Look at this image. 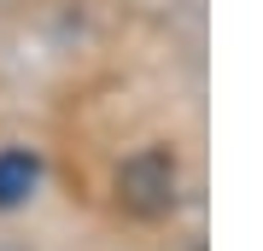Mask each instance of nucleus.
I'll list each match as a JSON object with an SVG mask.
<instances>
[{"label": "nucleus", "instance_id": "obj_1", "mask_svg": "<svg viewBox=\"0 0 263 251\" xmlns=\"http://www.w3.org/2000/svg\"><path fill=\"white\" fill-rule=\"evenodd\" d=\"M117 199H123V210H135V216H170L176 199H181L176 152H170V146L135 152V158L117 169Z\"/></svg>", "mask_w": 263, "mask_h": 251}, {"label": "nucleus", "instance_id": "obj_2", "mask_svg": "<svg viewBox=\"0 0 263 251\" xmlns=\"http://www.w3.org/2000/svg\"><path fill=\"white\" fill-rule=\"evenodd\" d=\"M41 187V158L35 152H0V210H18L29 193Z\"/></svg>", "mask_w": 263, "mask_h": 251}]
</instances>
